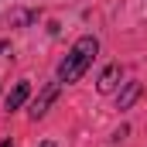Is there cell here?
Listing matches in <instances>:
<instances>
[{
  "mask_svg": "<svg viewBox=\"0 0 147 147\" xmlns=\"http://www.w3.org/2000/svg\"><path fill=\"white\" fill-rule=\"evenodd\" d=\"M96 51H99V41H96L92 34L79 38V41L72 45V51L65 55L62 69H58V82H75V79H82V75H86V69L92 65Z\"/></svg>",
  "mask_w": 147,
  "mask_h": 147,
  "instance_id": "1",
  "label": "cell"
},
{
  "mask_svg": "<svg viewBox=\"0 0 147 147\" xmlns=\"http://www.w3.org/2000/svg\"><path fill=\"white\" fill-rule=\"evenodd\" d=\"M58 92H62V82H48V86L41 89V96L31 103V120H41V116L48 113V106L58 99Z\"/></svg>",
  "mask_w": 147,
  "mask_h": 147,
  "instance_id": "2",
  "label": "cell"
},
{
  "mask_svg": "<svg viewBox=\"0 0 147 147\" xmlns=\"http://www.w3.org/2000/svg\"><path fill=\"white\" fill-rule=\"evenodd\" d=\"M31 96V82H17L10 92H7V110H17V106H24V99Z\"/></svg>",
  "mask_w": 147,
  "mask_h": 147,
  "instance_id": "3",
  "label": "cell"
},
{
  "mask_svg": "<svg viewBox=\"0 0 147 147\" xmlns=\"http://www.w3.org/2000/svg\"><path fill=\"white\" fill-rule=\"evenodd\" d=\"M140 92H144V86H140V82H127V89L120 92V110H130V106L140 99Z\"/></svg>",
  "mask_w": 147,
  "mask_h": 147,
  "instance_id": "4",
  "label": "cell"
},
{
  "mask_svg": "<svg viewBox=\"0 0 147 147\" xmlns=\"http://www.w3.org/2000/svg\"><path fill=\"white\" fill-rule=\"evenodd\" d=\"M116 79H120V65H110V69L103 72V79H99V92H113Z\"/></svg>",
  "mask_w": 147,
  "mask_h": 147,
  "instance_id": "5",
  "label": "cell"
},
{
  "mask_svg": "<svg viewBox=\"0 0 147 147\" xmlns=\"http://www.w3.org/2000/svg\"><path fill=\"white\" fill-rule=\"evenodd\" d=\"M41 147H55V144H51V140H45V144H41Z\"/></svg>",
  "mask_w": 147,
  "mask_h": 147,
  "instance_id": "6",
  "label": "cell"
},
{
  "mask_svg": "<svg viewBox=\"0 0 147 147\" xmlns=\"http://www.w3.org/2000/svg\"><path fill=\"white\" fill-rule=\"evenodd\" d=\"M0 147H10V140H3V144H0Z\"/></svg>",
  "mask_w": 147,
  "mask_h": 147,
  "instance_id": "7",
  "label": "cell"
},
{
  "mask_svg": "<svg viewBox=\"0 0 147 147\" xmlns=\"http://www.w3.org/2000/svg\"><path fill=\"white\" fill-rule=\"evenodd\" d=\"M3 48H7V45H3V41H0V51H3Z\"/></svg>",
  "mask_w": 147,
  "mask_h": 147,
  "instance_id": "8",
  "label": "cell"
}]
</instances>
